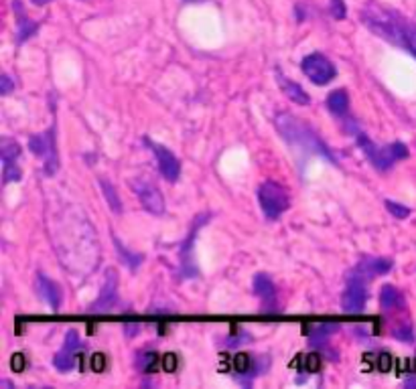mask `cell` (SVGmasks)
<instances>
[{"mask_svg": "<svg viewBox=\"0 0 416 389\" xmlns=\"http://www.w3.org/2000/svg\"><path fill=\"white\" fill-rule=\"evenodd\" d=\"M368 302V290L362 280H348V288L341 294V309L348 314H360Z\"/></svg>", "mask_w": 416, "mask_h": 389, "instance_id": "52a82bcc", "label": "cell"}, {"mask_svg": "<svg viewBox=\"0 0 416 389\" xmlns=\"http://www.w3.org/2000/svg\"><path fill=\"white\" fill-rule=\"evenodd\" d=\"M104 367H106V357L104 355H94L92 357V369L100 373V371H104Z\"/></svg>", "mask_w": 416, "mask_h": 389, "instance_id": "f1b7e54d", "label": "cell"}, {"mask_svg": "<svg viewBox=\"0 0 416 389\" xmlns=\"http://www.w3.org/2000/svg\"><path fill=\"white\" fill-rule=\"evenodd\" d=\"M392 335L396 336L398 341H404V343H412V339H415V335H412V326H410L408 322H402L398 329H394Z\"/></svg>", "mask_w": 416, "mask_h": 389, "instance_id": "7402d4cb", "label": "cell"}, {"mask_svg": "<svg viewBox=\"0 0 416 389\" xmlns=\"http://www.w3.org/2000/svg\"><path fill=\"white\" fill-rule=\"evenodd\" d=\"M13 181H21V171L14 162L4 164V183H13Z\"/></svg>", "mask_w": 416, "mask_h": 389, "instance_id": "d4e9b609", "label": "cell"}, {"mask_svg": "<svg viewBox=\"0 0 416 389\" xmlns=\"http://www.w3.org/2000/svg\"><path fill=\"white\" fill-rule=\"evenodd\" d=\"M380 307L382 310H400L406 307V302H404V296L402 292L398 290V288H394V286H390L386 284L384 288H382V292H380Z\"/></svg>", "mask_w": 416, "mask_h": 389, "instance_id": "5bb4252c", "label": "cell"}, {"mask_svg": "<svg viewBox=\"0 0 416 389\" xmlns=\"http://www.w3.org/2000/svg\"><path fill=\"white\" fill-rule=\"evenodd\" d=\"M114 243H116V247H118V252H120V255L124 257V264L126 266H132V268H136L138 264H140V255H132V254H128L126 250H124V245H122L118 240H114Z\"/></svg>", "mask_w": 416, "mask_h": 389, "instance_id": "603a6c76", "label": "cell"}, {"mask_svg": "<svg viewBox=\"0 0 416 389\" xmlns=\"http://www.w3.org/2000/svg\"><path fill=\"white\" fill-rule=\"evenodd\" d=\"M404 385H406V388H416V379H408Z\"/></svg>", "mask_w": 416, "mask_h": 389, "instance_id": "d6a6232c", "label": "cell"}, {"mask_svg": "<svg viewBox=\"0 0 416 389\" xmlns=\"http://www.w3.org/2000/svg\"><path fill=\"white\" fill-rule=\"evenodd\" d=\"M258 203L269 219H279L288 209L291 199H288V191L282 185L274 181H266L258 188Z\"/></svg>", "mask_w": 416, "mask_h": 389, "instance_id": "277c9868", "label": "cell"}, {"mask_svg": "<svg viewBox=\"0 0 416 389\" xmlns=\"http://www.w3.org/2000/svg\"><path fill=\"white\" fill-rule=\"evenodd\" d=\"M118 300V274L110 268L106 272V280L102 286V294L92 304V312H108Z\"/></svg>", "mask_w": 416, "mask_h": 389, "instance_id": "9c48e42d", "label": "cell"}, {"mask_svg": "<svg viewBox=\"0 0 416 389\" xmlns=\"http://www.w3.org/2000/svg\"><path fill=\"white\" fill-rule=\"evenodd\" d=\"M0 154H2V162H4V164L14 162L19 159V154H21L19 142L13 140V138H2V140H0Z\"/></svg>", "mask_w": 416, "mask_h": 389, "instance_id": "ac0fdd59", "label": "cell"}, {"mask_svg": "<svg viewBox=\"0 0 416 389\" xmlns=\"http://www.w3.org/2000/svg\"><path fill=\"white\" fill-rule=\"evenodd\" d=\"M234 367H236L238 373H246L250 369V355H236Z\"/></svg>", "mask_w": 416, "mask_h": 389, "instance_id": "484cf974", "label": "cell"}, {"mask_svg": "<svg viewBox=\"0 0 416 389\" xmlns=\"http://www.w3.org/2000/svg\"><path fill=\"white\" fill-rule=\"evenodd\" d=\"M100 187L104 191V195H106V201L110 205V209L114 211V213H122V203L120 197H118V193H116V188L112 187L110 183H108L106 178H100Z\"/></svg>", "mask_w": 416, "mask_h": 389, "instance_id": "d6986e66", "label": "cell"}, {"mask_svg": "<svg viewBox=\"0 0 416 389\" xmlns=\"http://www.w3.org/2000/svg\"><path fill=\"white\" fill-rule=\"evenodd\" d=\"M276 81H279V85H281L282 94L286 95L291 102H295L298 106H309L311 97L305 94V90H303L298 83H295V81L284 78V73H282L281 69H276Z\"/></svg>", "mask_w": 416, "mask_h": 389, "instance_id": "7c38bea8", "label": "cell"}, {"mask_svg": "<svg viewBox=\"0 0 416 389\" xmlns=\"http://www.w3.org/2000/svg\"><path fill=\"white\" fill-rule=\"evenodd\" d=\"M33 2H35L37 6H43V4H47V2H51V0H33Z\"/></svg>", "mask_w": 416, "mask_h": 389, "instance_id": "836d02e7", "label": "cell"}, {"mask_svg": "<svg viewBox=\"0 0 416 389\" xmlns=\"http://www.w3.org/2000/svg\"><path fill=\"white\" fill-rule=\"evenodd\" d=\"M307 369H309V373H317L321 369V357L319 355H309L307 357Z\"/></svg>", "mask_w": 416, "mask_h": 389, "instance_id": "83f0119b", "label": "cell"}, {"mask_svg": "<svg viewBox=\"0 0 416 389\" xmlns=\"http://www.w3.org/2000/svg\"><path fill=\"white\" fill-rule=\"evenodd\" d=\"M327 107L336 114V116H343L349 107V97L345 90H336L331 92L327 97Z\"/></svg>", "mask_w": 416, "mask_h": 389, "instance_id": "e0dca14e", "label": "cell"}, {"mask_svg": "<svg viewBox=\"0 0 416 389\" xmlns=\"http://www.w3.org/2000/svg\"><path fill=\"white\" fill-rule=\"evenodd\" d=\"M390 365H392V359L390 355H380V371H390Z\"/></svg>", "mask_w": 416, "mask_h": 389, "instance_id": "1f68e13d", "label": "cell"}, {"mask_svg": "<svg viewBox=\"0 0 416 389\" xmlns=\"http://www.w3.org/2000/svg\"><path fill=\"white\" fill-rule=\"evenodd\" d=\"M14 11H19V28H16V41L19 43H23V41H27L31 35H35V31L39 28L37 23H33V21H28L27 14H25V9H23V4L16 0L14 2Z\"/></svg>", "mask_w": 416, "mask_h": 389, "instance_id": "9a60e30c", "label": "cell"}, {"mask_svg": "<svg viewBox=\"0 0 416 389\" xmlns=\"http://www.w3.org/2000/svg\"><path fill=\"white\" fill-rule=\"evenodd\" d=\"M254 292L260 296V300H264L266 304H272L276 298V286L270 280L266 274H256L254 276Z\"/></svg>", "mask_w": 416, "mask_h": 389, "instance_id": "2e32d148", "label": "cell"}, {"mask_svg": "<svg viewBox=\"0 0 416 389\" xmlns=\"http://www.w3.org/2000/svg\"><path fill=\"white\" fill-rule=\"evenodd\" d=\"M11 367H13L14 371H21V369L25 367V359H23V355H14L13 361H11Z\"/></svg>", "mask_w": 416, "mask_h": 389, "instance_id": "4dcf8cb0", "label": "cell"}, {"mask_svg": "<svg viewBox=\"0 0 416 389\" xmlns=\"http://www.w3.org/2000/svg\"><path fill=\"white\" fill-rule=\"evenodd\" d=\"M147 142L150 144V148H152L155 156H157L159 171L162 173V176H165L169 183H175V181L179 178V175H181V162H179V159L175 156L169 148L161 146V144H157V142H150V140H147Z\"/></svg>", "mask_w": 416, "mask_h": 389, "instance_id": "ba28073f", "label": "cell"}, {"mask_svg": "<svg viewBox=\"0 0 416 389\" xmlns=\"http://www.w3.org/2000/svg\"><path fill=\"white\" fill-rule=\"evenodd\" d=\"M80 347L81 341L80 335H78V331H69L68 335H66L63 347H61V351L55 355V367H57L59 371H69V369L73 367V363H76V353L80 351Z\"/></svg>", "mask_w": 416, "mask_h": 389, "instance_id": "8fae6325", "label": "cell"}, {"mask_svg": "<svg viewBox=\"0 0 416 389\" xmlns=\"http://www.w3.org/2000/svg\"><path fill=\"white\" fill-rule=\"evenodd\" d=\"M329 13H331V16L337 18V21L345 18V14H348L345 0H329Z\"/></svg>", "mask_w": 416, "mask_h": 389, "instance_id": "44dd1931", "label": "cell"}, {"mask_svg": "<svg viewBox=\"0 0 416 389\" xmlns=\"http://www.w3.org/2000/svg\"><path fill=\"white\" fill-rule=\"evenodd\" d=\"M358 144L365 152V156L372 161V164L380 171H386L396 161H402L408 156V148L404 146L402 142H394L388 146H378L362 132H358Z\"/></svg>", "mask_w": 416, "mask_h": 389, "instance_id": "3957f363", "label": "cell"}, {"mask_svg": "<svg viewBox=\"0 0 416 389\" xmlns=\"http://www.w3.org/2000/svg\"><path fill=\"white\" fill-rule=\"evenodd\" d=\"M394 268V262L390 257H365L355 268L349 272L348 280H372L376 276H384Z\"/></svg>", "mask_w": 416, "mask_h": 389, "instance_id": "8992f818", "label": "cell"}, {"mask_svg": "<svg viewBox=\"0 0 416 389\" xmlns=\"http://www.w3.org/2000/svg\"><path fill=\"white\" fill-rule=\"evenodd\" d=\"M13 80L9 78V75H2V81H0V94L6 95L11 94V90H13Z\"/></svg>", "mask_w": 416, "mask_h": 389, "instance_id": "f546056e", "label": "cell"}, {"mask_svg": "<svg viewBox=\"0 0 416 389\" xmlns=\"http://www.w3.org/2000/svg\"><path fill=\"white\" fill-rule=\"evenodd\" d=\"M276 128H279V132L286 138V142H288L291 146H303L307 148V150L311 148V150H317V152H321V154H327V156H329L327 148L323 146L321 142H319V138L311 132V128H307L303 122L296 120L293 116L281 114V116L276 118Z\"/></svg>", "mask_w": 416, "mask_h": 389, "instance_id": "7a4b0ae2", "label": "cell"}, {"mask_svg": "<svg viewBox=\"0 0 416 389\" xmlns=\"http://www.w3.org/2000/svg\"><path fill=\"white\" fill-rule=\"evenodd\" d=\"M362 21L365 27L370 28L372 33H376L378 37L390 41L394 45L402 47V33L404 25H406V16L392 9H386L378 2H370L362 11Z\"/></svg>", "mask_w": 416, "mask_h": 389, "instance_id": "6da1fadb", "label": "cell"}, {"mask_svg": "<svg viewBox=\"0 0 416 389\" xmlns=\"http://www.w3.org/2000/svg\"><path fill=\"white\" fill-rule=\"evenodd\" d=\"M386 209H388L390 213L394 215V217H398V219H406V217L410 215V209H408V207L398 205V203H394V201H386Z\"/></svg>", "mask_w": 416, "mask_h": 389, "instance_id": "cb8c5ba5", "label": "cell"}, {"mask_svg": "<svg viewBox=\"0 0 416 389\" xmlns=\"http://www.w3.org/2000/svg\"><path fill=\"white\" fill-rule=\"evenodd\" d=\"M402 47L416 57V21H410V18L406 21L402 33Z\"/></svg>", "mask_w": 416, "mask_h": 389, "instance_id": "ffe728a7", "label": "cell"}, {"mask_svg": "<svg viewBox=\"0 0 416 389\" xmlns=\"http://www.w3.org/2000/svg\"><path fill=\"white\" fill-rule=\"evenodd\" d=\"M136 195L142 203V207L148 213L162 215L165 213V199H162L161 191L150 185V183H136Z\"/></svg>", "mask_w": 416, "mask_h": 389, "instance_id": "30bf717a", "label": "cell"}, {"mask_svg": "<svg viewBox=\"0 0 416 389\" xmlns=\"http://www.w3.org/2000/svg\"><path fill=\"white\" fill-rule=\"evenodd\" d=\"M303 73L309 78L315 85H327L329 81H333L337 75L336 65L321 53L307 55L303 59Z\"/></svg>", "mask_w": 416, "mask_h": 389, "instance_id": "5b68a950", "label": "cell"}, {"mask_svg": "<svg viewBox=\"0 0 416 389\" xmlns=\"http://www.w3.org/2000/svg\"><path fill=\"white\" fill-rule=\"evenodd\" d=\"M37 290H39V296L51 307L53 310L59 309L61 304V292H59V286L49 280L45 274H37Z\"/></svg>", "mask_w": 416, "mask_h": 389, "instance_id": "4fadbf2b", "label": "cell"}, {"mask_svg": "<svg viewBox=\"0 0 416 389\" xmlns=\"http://www.w3.org/2000/svg\"><path fill=\"white\" fill-rule=\"evenodd\" d=\"M162 369L169 371V373H173L175 369H177V357H175L173 353H169V355L162 357Z\"/></svg>", "mask_w": 416, "mask_h": 389, "instance_id": "4316f807", "label": "cell"}]
</instances>
